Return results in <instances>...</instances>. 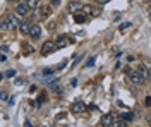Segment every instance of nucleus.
<instances>
[{
    "label": "nucleus",
    "mask_w": 151,
    "mask_h": 127,
    "mask_svg": "<svg viewBox=\"0 0 151 127\" xmlns=\"http://www.w3.org/2000/svg\"><path fill=\"white\" fill-rule=\"evenodd\" d=\"M129 79H131L134 84H137V86H142V84L146 83L144 77L141 76V72H139V70H132V69H131V72H129Z\"/></svg>",
    "instance_id": "1"
},
{
    "label": "nucleus",
    "mask_w": 151,
    "mask_h": 127,
    "mask_svg": "<svg viewBox=\"0 0 151 127\" xmlns=\"http://www.w3.org/2000/svg\"><path fill=\"white\" fill-rule=\"evenodd\" d=\"M58 47H57V43L55 41H52V39H48V41H45L43 45H41V53L43 55H50L53 50H57Z\"/></svg>",
    "instance_id": "2"
},
{
    "label": "nucleus",
    "mask_w": 151,
    "mask_h": 127,
    "mask_svg": "<svg viewBox=\"0 0 151 127\" xmlns=\"http://www.w3.org/2000/svg\"><path fill=\"white\" fill-rule=\"evenodd\" d=\"M29 10H31V7L28 5V2H19V4H16V14L17 16H28Z\"/></svg>",
    "instance_id": "3"
},
{
    "label": "nucleus",
    "mask_w": 151,
    "mask_h": 127,
    "mask_svg": "<svg viewBox=\"0 0 151 127\" xmlns=\"http://www.w3.org/2000/svg\"><path fill=\"white\" fill-rule=\"evenodd\" d=\"M5 21H7V24H9V29H16V28H19V19H17V14H7L5 16Z\"/></svg>",
    "instance_id": "4"
},
{
    "label": "nucleus",
    "mask_w": 151,
    "mask_h": 127,
    "mask_svg": "<svg viewBox=\"0 0 151 127\" xmlns=\"http://www.w3.org/2000/svg\"><path fill=\"white\" fill-rule=\"evenodd\" d=\"M50 14H52V7H48L47 5V7H40L38 12H35V17L40 19V21H43V19H47Z\"/></svg>",
    "instance_id": "5"
},
{
    "label": "nucleus",
    "mask_w": 151,
    "mask_h": 127,
    "mask_svg": "<svg viewBox=\"0 0 151 127\" xmlns=\"http://www.w3.org/2000/svg\"><path fill=\"white\" fill-rule=\"evenodd\" d=\"M84 110H86V105L83 101H76V103H72V107H70V112H72L74 115H81Z\"/></svg>",
    "instance_id": "6"
},
{
    "label": "nucleus",
    "mask_w": 151,
    "mask_h": 127,
    "mask_svg": "<svg viewBox=\"0 0 151 127\" xmlns=\"http://www.w3.org/2000/svg\"><path fill=\"white\" fill-rule=\"evenodd\" d=\"M81 9H83V5H81V2H77V0H72V2L67 4V10L72 12V14H76L77 10H81Z\"/></svg>",
    "instance_id": "7"
},
{
    "label": "nucleus",
    "mask_w": 151,
    "mask_h": 127,
    "mask_svg": "<svg viewBox=\"0 0 151 127\" xmlns=\"http://www.w3.org/2000/svg\"><path fill=\"white\" fill-rule=\"evenodd\" d=\"M29 36L35 39H40V36H41V26L40 24H33L31 26V31H29Z\"/></svg>",
    "instance_id": "8"
},
{
    "label": "nucleus",
    "mask_w": 151,
    "mask_h": 127,
    "mask_svg": "<svg viewBox=\"0 0 151 127\" xmlns=\"http://www.w3.org/2000/svg\"><path fill=\"white\" fill-rule=\"evenodd\" d=\"M31 22H28V21H21V24H19V31L22 33V34H29V31H31Z\"/></svg>",
    "instance_id": "9"
},
{
    "label": "nucleus",
    "mask_w": 151,
    "mask_h": 127,
    "mask_svg": "<svg viewBox=\"0 0 151 127\" xmlns=\"http://www.w3.org/2000/svg\"><path fill=\"white\" fill-rule=\"evenodd\" d=\"M137 70L141 72V76L144 77V81H151V72H150V67H148L146 64H144V65H141Z\"/></svg>",
    "instance_id": "10"
},
{
    "label": "nucleus",
    "mask_w": 151,
    "mask_h": 127,
    "mask_svg": "<svg viewBox=\"0 0 151 127\" xmlns=\"http://www.w3.org/2000/svg\"><path fill=\"white\" fill-rule=\"evenodd\" d=\"M113 117H115L113 113H108V115H103V117H101V122H100V124H101L103 127H106V126H113Z\"/></svg>",
    "instance_id": "11"
},
{
    "label": "nucleus",
    "mask_w": 151,
    "mask_h": 127,
    "mask_svg": "<svg viewBox=\"0 0 151 127\" xmlns=\"http://www.w3.org/2000/svg\"><path fill=\"white\" fill-rule=\"evenodd\" d=\"M55 43H57V47H58V48H62V47H65L67 43H69V39H67V36H58Z\"/></svg>",
    "instance_id": "12"
},
{
    "label": "nucleus",
    "mask_w": 151,
    "mask_h": 127,
    "mask_svg": "<svg viewBox=\"0 0 151 127\" xmlns=\"http://www.w3.org/2000/svg\"><path fill=\"white\" fill-rule=\"evenodd\" d=\"M81 12H84L86 16H93V12H94V9L89 5V4H84L83 5V9H81Z\"/></svg>",
    "instance_id": "13"
},
{
    "label": "nucleus",
    "mask_w": 151,
    "mask_h": 127,
    "mask_svg": "<svg viewBox=\"0 0 151 127\" xmlns=\"http://www.w3.org/2000/svg\"><path fill=\"white\" fill-rule=\"evenodd\" d=\"M74 21L77 22V24L86 22V14H84V12H81V14H74Z\"/></svg>",
    "instance_id": "14"
},
{
    "label": "nucleus",
    "mask_w": 151,
    "mask_h": 127,
    "mask_svg": "<svg viewBox=\"0 0 151 127\" xmlns=\"http://www.w3.org/2000/svg\"><path fill=\"white\" fill-rule=\"evenodd\" d=\"M33 52H35V48H33V47H31L29 43H26V45L22 47V53H24V55H31Z\"/></svg>",
    "instance_id": "15"
},
{
    "label": "nucleus",
    "mask_w": 151,
    "mask_h": 127,
    "mask_svg": "<svg viewBox=\"0 0 151 127\" xmlns=\"http://www.w3.org/2000/svg\"><path fill=\"white\" fill-rule=\"evenodd\" d=\"M120 118H124L125 122H131L132 118H134V113H131V112H125V113H120Z\"/></svg>",
    "instance_id": "16"
},
{
    "label": "nucleus",
    "mask_w": 151,
    "mask_h": 127,
    "mask_svg": "<svg viewBox=\"0 0 151 127\" xmlns=\"http://www.w3.org/2000/svg\"><path fill=\"white\" fill-rule=\"evenodd\" d=\"M26 2H28V5L31 7V9H36L38 4H40V0H26Z\"/></svg>",
    "instance_id": "17"
},
{
    "label": "nucleus",
    "mask_w": 151,
    "mask_h": 127,
    "mask_svg": "<svg viewBox=\"0 0 151 127\" xmlns=\"http://www.w3.org/2000/svg\"><path fill=\"white\" fill-rule=\"evenodd\" d=\"M4 76H5V77H16V70H14V69H9V70H5Z\"/></svg>",
    "instance_id": "18"
},
{
    "label": "nucleus",
    "mask_w": 151,
    "mask_h": 127,
    "mask_svg": "<svg viewBox=\"0 0 151 127\" xmlns=\"http://www.w3.org/2000/svg\"><path fill=\"white\" fill-rule=\"evenodd\" d=\"M94 60H96L94 57H89V59L86 60V67H93V65H94Z\"/></svg>",
    "instance_id": "19"
},
{
    "label": "nucleus",
    "mask_w": 151,
    "mask_h": 127,
    "mask_svg": "<svg viewBox=\"0 0 151 127\" xmlns=\"http://www.w3.org/2000/svg\"><path fill=\"white\" fill-rule=\"evenodd\" d=\"M127 28H131V22H124V24H120V28H119V29H120V31H125Z\"/></svg>",
    "instance_id": "20"
},
{
    "label": "nucleus",
    "mask_w": 151,
    "mask_h": 127,
    "mask_svg": "<svg viewBox=\"0 0 151 127\" xmlns=\"http://www.w3.org/2000/svg\"><path fill=\"white\" fill-rule=\"evenodd\" d=\"M0 98H2V101H5V100L9 98V95H7V91H2V95H0Z\"/></svg>",
    "instance_id": "21"
},
{
    "label": "nucleus",
    "mask_w": 151,
    "mask_h": 127,
    "mask_svg": "<svg viewBox=\"0 0 151 127\" xmlns=\"http://www.w3.org/2000/svg\"><path fill=\"white\" fill-rule=\"evenodd\" d=\"M0 50H2V53H5V52H7V50H9V47H7V45H5V43H2V47H0Z\"/></svg>",
    "instance_id": "22"
},
{
    "label": "nucleus",
    "mask_w": 151,
    "mask_h": 127,
    "mask_svg": "<svg viewBox=\"0 0 151 127\" xmlns=\"http://www.w3.org/2000/svg\"><path fill=\"white\" fill-rule=\"evenodd\" d=\"M16 84H17V86H24L26 81H24V79H19V81H16Z\"/></svg>",
    "instance_id": "23"
},
{
    "label": "nucleus",
    "mask_w": 151,
    "mask_h": 127,
    "mask_svg": "<svg viewBox=\"0 0 151 127\" xmlns=\"http://www.w3.org/2000/svg\"><path fill=\"white\" fill-rule=\"evenodd\" d=\"M144 103H146V107H151V96H148L144 100Z\"/></svg>",
    "instance_id": "24"
},
{
    "label": "nucleus",
    "mask_w": 151,
    "mask_h": 127,
    "mask_svg": "<svg viewBox=\"0 0 151 127\" xmlns=\"http://www.w3.org/2000/svg\"><path fill=\"white\" fill-rule=\"evenodd\" d=\"M64 117H65V113H58V115L55 117V120H62Z\"/></svg>",
    "instance_id": "25"
},
{
    "label": "nucleus",
    "mask_w": 151,
    "mask_h": 127,
    "mask_svg": "<svg viewBox=\"0 0 151 127\" xmlns=\"http://www.w3.org/2000/svg\"><path fill=\"white\" fill-rule=\"evenodd\" d=\"M52 5H55V7L57 5H60V0H52Z\"/></svg>",
    "instance_id": "26"
},
{
    "label": "nucleus",
    "mask_w": 151,
    "mask_h": 127,
    "mask_svg": "<svg viewBox=\"0 0 151 127\" xmlns=\"http://www.w3.org/2000/svg\"><path fill=\"white\" fill-rule=\"evenodd\" d=\"M48 29H50V31H53V29H55V22H52V24L48 26Z\"/></svg>",
    "instance_id": "27"
},
{
    "label": "nucleus",
    "mask_w": 151,
    "mask_h": 127,
    "mask_svg": "<svg viewBox=\"0 0 151 127\" xmlns=\"http://www.w3.org/2000/svg\"><path fill=\"white\" fill-rule=\"evenodd\" d=\"M88 108H89V110H96V108H98V107H96V105H94V103H93V105H89V107H88Z\"/></svg>",
    "instance_id": "28"
},
{
    "label": "nucleus",
    "mask_w": 151,
    "mask_h": 127,
    "mask_svg": "<svg viewBox=\"0 0 151 127\" xmlns=\"http://www.w3.org/2000/svg\"><path fill=\"white\" fill-rule=\"evenodd\" d=\"M100 4H106V2H110V0H98Z\"/></svg>",
    "instance_id": "29"
},
{
    "label": "nucleus",
    "mask_w": 151,
    "mask_h": 127,
    "mask_svg": "<svg viewBox=\"0 0 151 127\" xmlns=\"http://www.w3.org/2000/svg\"><path fill=\"white\" fill-rule=\"evenodd\" d=\"M9 2H12V4H19V0H9Z\"/></svg>",
    "instance_id": "30"
},
{
    "label": "nucleus",
    "mask_w": 151,
    "mask_h": 127,
    "mask_svg": "<svg viewBox=\"0 0 151 127\" xmlns=\"http://www.w3.org/2000/svg\"><path fill=\"white\" fill-rule=\"evenodd\" d=\"M146 65H148V67H151V60H148V62H146Z\"/></svg>",
    "instance_id": "31"
},
{
    "label": "nucleus",
    "mask_w": 151,
    "mask_h": 127,
    "mask_svg": "<svg viewBox=\"0 0 151 127\" xmlns=\"http://www.w3.org/2000/svg\"><path fill=\"white\" fill-rule=\"evenodd\" d=\"M148 10H150V14H151V4H150V7H148Z\"/></svg>",
    "instance_id": "32"
}]
</instances>
